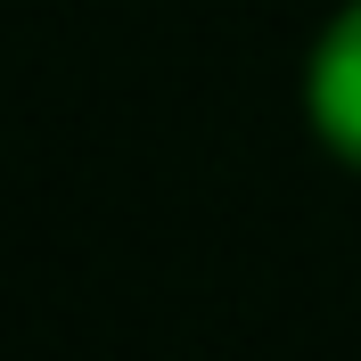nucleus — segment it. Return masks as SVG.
<instances>
[{
	"label": "nucleus",
	"mask_w": 361,
	"mask_h": 361,
	"mask_svg": "<svg viewBox=\"0 0 361 361\" xmlns=\"http://www.w3.org/2000/svg\"><path fill=\"white\" fill-rule=\"evenodd\" d=\"M304 99H312V123H320V140H329V148H337L345 164H361V0L345 8L337 25H329V33H320Z\"/></svg>",
	"instance_id": "obj_1"
}]
</instances>
